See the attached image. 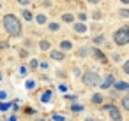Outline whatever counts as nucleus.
<instances>
[{"label": "nucleus", "mask_w": 129, "mask_h": 121, "mask_svg": "<svg viewBox=\"0 0 129 121\" xmlns=\"http://www.w3.org/2000/svg\"><path fill=\"white\" fill-rule=\"evenodd\" d=\"M4 28L7 30L9 35H14V37H20L21 32H23L20 20H18L16 16H13V14H6V16H4Z\"/></svg>", "instance_id": "f257e3e1"}, {"label": "nucleus", "mask_w": 129, "mask_h": 121, "mask_svg": "<svg viewBox=\"0 0 129 121\" xmlns=\"http://www.w3.org/2000/svg\"><path fill=\"white\" fill-rule=\"evenodd\" d=\"M113 40H115L118 46H124V44H127V42H129V28H127V26H122V28H118V30L113 34Z\"/></svg>", "instance_id": "f03ea898"}, {"label": "nucleus", "mask_w": 129, "mask_h": 121, "mask_svg": "<svg viewBox=\"0 0 129 121\" xmlns=\"http://www.w3.org/2000/svg\"><path fill=\"white\" fill-rule=\"evenodd\" d=\"M83 82H85L87 86H99L101 77H99V74H95V72H87V74L83 76Z\"/></svg>", "instance_id": "7ed1b4c3"}, {"label": "nucleus", "mask_w": 129, "mask_h": 121, "mask_svg": "<svg viewBox=\"0 0 129 121\" xmlns=\"http://www.w3.org/2000/svg\"><path fill=\"white\" fill-rule=\"evenodd\" d=\"M103 109H104V110H110V118H111L113 121H122V116H120V112H118V109H117L115 105H104Z\"/></svg>", "instance_id": "20e7f679"}, {"label": "nucleus", "mask_w": 129, "mask_h": 121, "mask_svg": "<svg viewBox=\"0 0 129 121\" xmlns=\"http://www.w3.org/2000/svg\"><path fill=\"white\" fill-rule=\"evenodd\" d=\"M113 84H115V77H113V76L110 74V76L106 77V81H104V82L101 84V88H104V90H106V88H111Z\"/></svg>", "instance_id": "39448f33"}, {"label": "nucleus", "mask_w": 129, "mask_h": 121, "mask_svg": "<svg viewBox=\"0 0 129 121\" xmlns=\"http://www.w3.org/2000/svg\"><path fill=\"white\" fill-rule=\"evenodd\" d=\"M115 86V90H118V91H125V90H129V84L125 82V81H118L117 84H113Z\"/></svg>", "instance_id": "423d86ee"}, {"label": "nucleus", "mask_w": 129, "mask_h": 121, "mask_svg": "<svg viewBox=\"0 0 129 121\" xmlns=\"http://www.w3.org/2000/svg\"><path fill=\"white\" fill-rule=\"evenodd\" d=\"M92 53L95 54V58H97V60H101L103 63H106V56H104V53H103V51H99V49H92Z\"/></svg>", "instance_id": "0eeeda50"}, {"label": "nucleus", "mask_w": 129, "mask_h": 121, "mask_svg": "<svg viewBox=\"0 0 129 121\" xmlns=\"http://www.w3.org/2000/svg\"><path fill=\"white\" fill-rule=\"evenodd\" d=\"M50 56H51L53 60H58V62H60V60H64V53H62V51H51V53H50Z\"/></svg>", "instance_id": "6e6552de"}, {"label": "nucleus", "mask_w": 129, "mask_h": 121, "mask_svg": "<svg viewBox=\"0 0 129 121\" xmlns=\"http://www.w3.org/2000/svg\"><path fill=\"white\" fill-rule=\"evenodd\" d=\"M50 98H51V91H50V90H46V91L41 95V102H43V104H46V102H50Z\"/></svg>", "instance_id": "1a4fd4ad"}, {"label": "nucleus", "mask_w": 129, "mask_h": 121, "mask_svg": "<svg viewBox=\"0 0 129 121\" xmlns=\"http://www.w3.org/2000/svg\"><path fill=\"white\" fill-rule=\"evenodd\" d=\"M73 28H74V30H76L78 34H83V32L87 30V26H85L83 23H74V26H73Z\"/></svg>", "instance_id": "9d476101"}, {"label": "nucleus", "mask_w": 129, "mask_h": 121, "mask_svg": "<svg viewBox=\"0 0 129 121\" xmlns=\"http://www.w3.org/2000/svg\"><path fill=\"white\" fill-rule=\"evenodd\" d=\"M62 20H64L66 23H73V21H74V14H71V12H66V14L62 16Z\"/></svg>", "instance_id": "9b49d317"}, {"label": "nucleus", "mask_w": 129, "mask_h": 121, "mask_svg": "<svg viewBox=\"0 0 129 121\" xmlns=\"http://www.w3.org/2000/svg\"><path fill=\"white\" fill-rule=\"evenodd\" d=\"M60 48H62L64 51H67V49H71V48H73V44H71L69 40H62V42H60Z\"/></svg>", "instance_id": "f8f14e48"}, {"label": "nucleus", "mask_w": 129, "mask_h": 121, "mask_svg": "<svg viewBox=\"0 0 129 121\" xmlns=\"http://www.w3.org/2000/svg\"><path fill=\"white\" fill-rule=\"evenodd\" d=\"M101 102H103V96H101L99 93L92 95V104H101Z\"/></svg>", "instance_id": "ddd939ff"}, {"label": "nucleus", "mask_w": 129, "mask_h": 121, "mask_svg": "<svg viewBox=\"0 0 129 121\" xmlns=\"http://www.w3.org/2000/svg\"><path fill=\"white\" fill-rule=\"evenodd\" d=\"M122 107H124V110H129V96L122 98Z\"/></svg>", "instance_id": "4468645a"}, {"label": "nucleus", "mask_w": 129, "mask_h": 121, "mask_svg": "<svg viewBox=\"0 0 129 121\" xmlns=\"http://www.w3.org/2000/svg\"><path fill=\"white\" fill-rule=\"evenodd\" d=\"M21 14H23V18H25L27 21H32V12H30V11H27V9H25Z\"/></svg>", "instance_id": "2eb2a0df"}, {"label": "nucleus", "mask_w": 129, "mask_h": 121, "mask_svg": "<svg viewBox=\"0 0 129 121\" xmlns=\"http://www.w3.org/2000/svg\"><path fill=\"white\" fill-rule=\"evenodd\" d=\"M39 48L44 51V49H50V42L48 40H41V44H39Z\"/></svg>", "instance_id": "dca6fc26"}, {"label": "nucleus", "mask_w": 129, "mask_h": 121, "mask_svg": "<svg viewBox=\"0 0 129 121\" xmlns=\"http://www.w3.org/2000/svg\"><path fill=\"white\" fill-rule=\"evenodd\" d=\"M25 88H27V90H34V88H36V82H34V81H27V82H25Z\"/></svg>", "instance_id": "f3484780"}, {"label": "nucleus", "mask_w": 129, "mask_h": 121, "mask_svg": "<svg viewBox=\"0 0 129 121\" xmlns=\"http://www.w3.org/2000/svg\"><path fill=\"white\" fill-rule=\"evenodd\" d=\"M11 107V104H7V102H4V104H0V110H2V112H6L7 109Z\"/></svg>", "instance_id": "a211bd4d"}, {"label": "nucleus", "mask_w": 129, "mask_h": 121, "mask_svg": "<svg viewBox=\"0 0 129 121\" xmlns=\"http://www.w3.org/2000/svg\"><path fill=\"white\" fill-rule=\"evenodd\" d=\"M88 53H90V49L83 48V49H80V51H78V56H85V54H88Z\"/></svg>", "instance_id": "6ab92c4d"}, {"label": "nucleus", "mask_w": 129, "mask_h": 121, "mask_svg": "<svg viewBox=\"0 0 129 121\" xmlns=\"http://www.w3.org/2000/svg\"><path fill=\"white\" fill-rule=\"evenodd\" d=\"M37 23H41V25L46 23V16H44V14H39V16H37Z\"/></svg>", "instance_id": "aec40b11"}, {"label": "nucleus", "mask_w": 129, "mask_h": 121, "mask_svg": "<svg viewBox=\"0 0 129 121\" xmlns=\"http://www.w3.org/2000/svg\"><path fill=\"white\" fill-rule=\"evenodd\" d=\"M94 42H95V44H103V42H104V37H103V35H99V37H95V39H94Z\"/></svg>", "instance_id": "412c9836"}, {"label": "nucleus", "mask_w": 129, "mask_h": 121, "mask_svg": "<svg viewBox=\"0 0 129 121\" xmlns=\"http://www.w3.org/2000/svg\"><path fill=\"white\" fill-rule=\"evenodd\" d=\"M50 30H51V32H57V30H58V25H57V23H50Z\"/></svg>", "instance_id": "4be33fe9"}, {"label": "nucleus", "mask_w": 129, "mask_h": 121, "mask_svg": "<svg viewBox=\"0 0 129 121\" xmlns=\"http://www.w3.org/2000/svg\"><path fill=\"white\" fill-rule=\"evenodd\" d=\"M120 16H122V18H127V16H129V11H127V9H122V11H120Z\"/></svg>", "instance_id": "5701e85b"}, {"label": "nucleus", "mask_w": 129, "mask_h": 121, "mask_svg": "<svg viewBox=\"0 0 129 121\" xmlns=\"http://www.w3.org/2000/svg\"><path fill=\"white\" fill-rule=\"evenodd\" d=\"M122 70H124L125 74H129V62H125V63H124V67H122Z\"/></svg>", "instance_id": "b1692460"}, {"label": "nucleus", "mask_w": 129, "mask_h": 121, "mask_svg": "<svg viewBox=\"0 0 129 121\" xmlns=\"http://www.w3.org/2000/svg\"><path fill=\"white\" fill-rule=\"evenodd\" d=\"M78 18H80V21H85V20H87V14H85V12H80Z\"/></svg>", "instance_id": "393cba45"}, {"label": "nucleus", "mask_w": 129, "mask_h": 121, "mask_svg": "<svg viewBox=\"0 0 129 121\" xmlns=\"http://www.w3.org/2000/svg\"><path fill=\"white\" fill-rule=\"evenodd\" d=\"M30 67H32V68H37V67H39L37 60H32V62H30Z\"/></svg>", "instance_id": "a878e982"}, {"label": "nucleus", "mask_w": 129, "mask_h": 121, "mask_svg": "<svg viewBox=\"0 0 129 121\" xmlns=\"http://www.w3.org/2000/svg\"><path fill=\"white\" fill-rule=\"evenodd\" d=\"M92 18H94V20H99V18H101V12H99V11H95V12H94V16H92Z\"/></svg>", "instance_id": "bb28decb"}, {"label": "nucleus", "mask_w": 129, "mask_h": 121, "mask_svg": "<svg viewBox=\"0 0 129 121\" xmlns=\"http://www.w3.org/2000/svg\"><path fill=\"white\" fill-rule=\"evenodd\" d=\"M73 110H83V107H81V105H78V104H76V105H73Z\"/></svg>", "instance_id": "cd10ccee"}, {"label": "nucleus", "mask_w": 129, "mask_h": 121, "mask_svg": "<svg viewBox=\"0 0 129 121\" xmlns=\"http://www.w3.org/2000/svg\"><path fill=\"white\" fill-rule=\"evenodd\" d=\"M53 119H55V121H64V118H62V116H58V114H55V116H53Z\"/></svg>", "instance_id": "c85d7f7f"}, {"label": "nucleus", "mask_w": 129, "mask_h": 121, "mask_svg": "<svg viewBox=\"0 0 129 121\" xmlns=\"http://www.w3.org/2000/svg\"><path fill=\"white\" fill-rule=\"evenodd\" d=\"M18 2H20L21 6H27V4H30V0H18Z\"/></svg>", "instance_id": "c756f323"}, {"label": "nucleus", "mask_w": 129, "mask_h": 121, "mask_svg": "<svg viewBox=\"0 0 129 121\" xmlns=\"http://www.w3.org/2000/svg\"><path fill=\"white\" fill-rule=\"evenodd\" d=\"M20 74H21V76H25V74H27V68H25V67H21V68H20Z\"/></svg>", "instance_id": "7c9ffc66"}, {"label": "nucleus", "mask_w": 129, "mask_h": 121, "mask_svg": "<svg viewBox=\"0 0 129 121\" xmlns=\"http://www.w3.org/2000/svg\"><path fill=\"white\" fill-rule=\"evenodd\" d=\"M34 112H36V109H32V107L27 109V114H34Z\"/></svg>", "instance_id": "2f4dec72"}, {"label": "nucleus", "mask_w": 129, "mask_h": 121, "mask_svg": "<svg viewBox=\"0 0 129 121\" xmlns=\"http://www.w3.org/2000/svg\"><path fill=\"white\" fill-rule=\"evenodd\" d=\"M6 96H7V95H6V91H0V100H4Z\"/></svg>", "instance_id": "473e14b6"}, {"label": "nucleus", "mask_w": 129, "mask_h": 121, "mask_svg": "<svg viewBox=\"0 0 129 121\" xmlns=\"http://www.w3.org/2000/svg\"><path fill=\"white\" fill-rule=\"evenodd\" d=\"M9 121H16V116H11V118H9Z\"/></svg>", "instance_id": "72a5a7b5"}, {"label": "nucleus", "mask_w": 129, "mask_h": 121, "mask_svg": "<svg viewBox=\"0 0 129 121\" xmlns=\"http://www.w3.org/2000/svg\"><path fill=\"white\" fill-rule=\"evenodd\" d=\"M88 2H92V4H97V2H101V0H88Z\"/></svg>", "instance_id": "f704fd0d"}, {"label": "nucleus", "mask_w": 129, "mask_h": 121, "mask_svg": "<svg viewBox=\"0 0 129 121\" xmlns=\"http://www.w3.org/2000/svg\"><path fill=\"white\" fill-rule=\"evenodd\" d=\"M87 121H97V119H94V118H87Z\"/></svg>", "instance_id": "c9c22d12"}, {"label": "nucleus", "mask_w": 129, "mask_h": 121, "mask_svg": "<svg viewBox=\"0 0 129 121\" xmlns=\"http://www.w3.org/2000/svg\"><path fill=\"white\" fill-rule=\"evenodd\" d=\"M120 2H122V4H129V0H120Z\"/></svg>", "instance_id": "e433bc0d"}, {"label": "nucleus", "mask_w": 129, "mask_h": 121, "mask_svg": "<svg viewBox=\"0 0 129 121\" xmlns=\"http://www.w3.org/2000/svg\"><path fill=\"white\" fill-rule=\"evenodd\" d=\"M37 121H46V119H43V118H39V119H37Z\"/></svg>", "instance_id": "4c0bfd02"}, {"label": "nucleus", "mask_w": 129, "mask_h": 121, "mask_svg": "<svg viewBox=\"0 0 129 121\" xmlns=\"http://www.w3.org/2000/svg\"><path fill=\"white\" fill-rule=\"evenodd\" d=\"M0 79H2V74H0Z\"/></svg>", "instance_id": "58836bf2"}, {"label": "nucleus", "mask_w": 129, "mask_h": 121, "mask_svg": "<svg viewBox=\"0 0 129 121\" xmlns=\"http://www.w3.org/2000/svg\"><path fill=\"white\" fill-rule=\"evenodd\" d=\"M0 6H2V4H0Z\"/></svg>", "instance_id": "ea45409f"}]
</instances>
